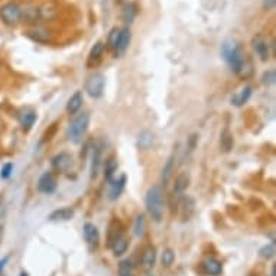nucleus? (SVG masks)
Listing matches in <instances>:
<instances>
[{"mask_svg": "<svg viewBox=\"0 0 276 276\" xmlns=\"http://www.w3.org/2000/svg\"><path fill=\"white\" fill-rule=\"evenodd\" d=\"M220 54L223 59L226 61V64L229 65L230 71L236 76H246V70L250 67L248 62L246 54L243 51V48L238 45L234 39H227L221 44L220 48Z\"/></svg>", "mask_w": 276, "mask_h": 276, "instance_id": "f257e3e1", "label": "nucleus"}, {"mask_svg": "<svg viewBox=\"0 0 276 276\" xmlns=\"http://www.w3.org/2000/svg\"><path fill=\"white\" fill-rule=\"evenodd\" d=\"M153 141H155V137H153L152 132H149V130H143L142 133L139 134L137 145H139V148H141V149L146 151V149H149V148L152 146Z\"/></svg>", "mask_w": 276, "mask_h": 276, "instance_id": "b1692460", "label": "nucleus"}, {"mask_svg": "<svg viewBox=\"0 0 276 276\" xmlns=\"http://www.w3.org/2000/svg\"><path fill=\"white\" fill-rule=\"evenodd\" d=\"M9 259H10L9 255H8V256H3L2 259H0V276H2V273H3V270H5V267H6V265H8Z\"/></svg>", "mask_w": 276, "mask_h": 276, "instance_id": "f704fd0d", "label": "nucleus"}, {"mask_svg": "<svg viewBox=\"0 0 276 276\" xmlns=\"http://www.w3.org/2000/svg\"><path fill=\"white\" fill-rule=\"evenodd\" d=\"M145 205L153 221L161 223L165 211V192L161 185H152L145 197Z\"/></svg>", "mask_w": 276, "mask_h": 276, "instance_id": "f03ea898", "label": "nucleus"}, {"mask_svg": "<svg viewBox=\"0 0 276 276\" xmlns=\"http://www.w3.org/2000/svg\"><path fill=\"white\" fill-rule=\"evenodd\" d=\"M201 265H202V269H204V272H205L207 275L219 276L221 275V272H223V263L214 256L205 257V259L202 260Z\"/></svg>", "mask_w": 276, "mask_h": 276, "instance_id": "9b49d317", "label": "nucleus"}, {"mask_svg": "<svg viewBox=\"0 0 276 276\" xmlns=\"http://www.w3.org/2000/svg\"><path fill=\"white\" fill-rule=\"evenodd\" d=\"M252 47L257 54V57L260 58V61H267L270 58V48L273 47V44L270 45L269 41L263 35L257 33L252 39Z\"/></svg>", "mask_w": 276, "mask_h": 276, "instance_id": "423d86ee", "label": "nucleus"}, {"mask_svg": "<svg viewBox=\"0 0 276 276\" xmlns=\"http://www.w3.org/2000/svg\"><path fill=\"white\" fill-rule=\"evenodd\" d=\"M220 146L224 152H230L231 148H233V136L230 133V130H224L221 133V137H220Z\"/></svg>", "mask_w": 276, "mask_h": 276, "instance_id": "bb28decb", "label": "nucleus"}, {"mask_svg": "<svg viewBox=\"0 0 276 276\" xmlns=\"http://www.w3.org/2000/svg\"><path fill=\"white\" fill-rule=\"evenodd\" d=\"M90 126V115L88 113H81L78 115L68 126L67 137L71 143H80L83 141V137L86 136L87 130Z\"/></svg>", "mask_w": 276, "mask_h": 276, "instance_id": "7ed1b4c3", "label": "nucleus"}, {"mask_svg": "<svg viewBox=\"0 0 276 276\" xmlns=\"http://www.w3.org/2000/svg\"><path fill=\"white\" fill-rule=\"evenodd\" d=\"M71 163H73V158H71V155L67 152H59L58 155H55V156L52 158V162H51L52 169H55L57 172H61V174L68 172L70 166H71Z\"/></svg>", "mask_w": 276, "mask_h": 276, "instance_id": "1a4fd4ad", "label": "nucleus"}, {"mask_svg": "<svg viewBox=\"0 0 276 276\" xmlns=\"http://www.w3.org/2000/svg\"><path fill=\"white\" fill-rule=\"evenodd\" d=\"M119 276H134V265L132 259H124L119 263Z\"/></svg>", "mask_w": 276, "mask_h": 276, "instance_id": "393cba45", "label": "nucleus"}, {"mask_svg": "<svg viewBox=\"0 0 276 276\" xmlns=\"http://www.w3.org/2000/svg\"><path fill=\"white\" fill-rule=\"evenodd\" d=\"M124 187H126V177L122 175L119 178H115L113 181L110 182V192H109V198L110 200H117L122 192H123Z\"/></svg>", "mask_w": 276, "mask_h": 276, "instance_id": "a211bd4d", "label": "nucleus"}, {"mask_svg": "<svg viewBox=\"0 0 276 276\" xmlns=\"http://www.w3.org/2000/svg\"><path fill=\"white\" fill-rule=\"evenodd\" d=\"M136 15H137V8H136L134 3H127V5H124L123 19L126 20L127 23H130V22L136 18Z\"/></svg>", "mask_w": 276, "mask_h": 276, "instance_id": "c85d7f7f", "label": "nucleus"}, {"mask_svg": "<svg viewBox=\"0 0 276 276\" xmlns=\"http://www.w3.org/2000/svg\"><path fill=\"white\" fill-rule=\"evenodd\" d=\"M151 276H153V275H151Z\"/></svg>", "mask_w": 276, "mask_h": 276, "instance_id": "a19ab883", "label": "nucleus"}, {"mask_svg": "<svg viewBox=\"0 0 276 276\" xmlns=\"http://www.w3.org/2000/svg\"><path fill=\"white\" fill-rule=\"evenodd\" d=\"M0 204H2V194H0Z\"/></svg>", "mask_w": 276, "mask_h": 276, "instance_id": "58836bf2", "label": "nucleus"}, {"mask_svg": "<svg viewBox=\"0 0 276 276\" xmlns=\"http://www.w3.org/2000/svg\"><path fill=\"white\" fill-rule=\"evenodd\" d=\"M262 84L263 86H273L276 81V71L273 70V68H270V70H267V71H265L263 73V76H262Z\"/></svg>", "mask_w": 276, "mask_h": 276, "instance_id": "7c9ffc66", "label": "nucleus"}, {"mask_svg": "<svg viewBox=\"0 0 276 276\" xmlns=\"http://www.w3.org/2000/svg\"><path fill=\"white\" fill-rule=\"evenodd\" d=\"M100 166H101V151L98 146L93 148V155H91V165H90V175L91 180H95L98 177L100 172Z\"/></svg>", "mask_w": 276, "mask_h": 276, "instance_id": "aec40b11", "label": "nucleus"}, {"mask_svg": "<svg viewBox=\"0 0 276 276\" xmlns=\"http://www.w3.org/2000/svg\"><path fill=\"white\" fill-rule=\"evenodd\" d=\"M130 41H132V32L129 28L120 29V37L117 41V47H116V54H124L127 51V48L130 45Z\"/></svg>", "mask_w": 276, "mask_h": 276, "instance_id": "2eb2a0df", "label": "nucleus"}, {"mask_svg": "<svg viewBox=\"0 0 276 276\" xmlns=\"http://www.w3.org/2000/svg\"><path fill=\"white\" fill-rule=\"evenodd\" d=\"M83 103H84V97H83V93H81V91H76L74 94L68 98V103H67V113L68 115H76L77 112H78V110L83 107Z\"/></svg>", "mask_w": 276, "mask_h": 276, "instance_id": "6ab92c4d", "label": "nucleus"}, {"mask_svg": "<svg viewBox=\"0 0 276 276\" xmlns=\"http://www.w3.org/2000/svg\"><path fill=\"white\" fill-rule=\"evenodd\" d=\"M0 20L8 26H16L22 22V8L15 2H8L0 6Z\"/></svg>", "mask_w": 276, "mask_h": 276, "instance_id": "20e7f679", "label": "nucleus"}, {"mask_svg": "<svg viewBox=\"0 0 276 276\" xmlns=\"http://www.w3.org/2000/svg\"><path fill=\"white\" fill-rule=\"evenodd\" d=\"M26 37L35 41V42H39V44H47L51 41V32L48 30L47 28H42V26H35L33 29H30L26 32Z\"/></svg>", "mask_w": 276, "mask_h": 276, "instance_id": "ddd939ff", "label": "nucleus"}, {"mask_svg": "<svg viewBox=\"0 0 276 276\" xmlns=\"http://www.w3.org/2000/svg\"><path fill=\"white\" fill-rule=\"evenodd\" d=\"M275 242H272V243H269L266 246H263V248L260 249V256L265 257V259H272V257L275 256Z\"/></svg>", "mask_w": 276, "mask_h": 276, "instance_id": "473e14b6", "label": "nucleus"}, {"mask_svg": "<svg viewBox=\"0 0 276 276\" xmlns=\"http://www.w3.org/2000/svg\"><path fill=\"white\" fill-rule=\"evenodd\" d=\"M190 185V175L187 172H181L174 184V195H182Z\"/></svg>", "mask_w": 276, "mask_h": 276, "instance_id": "412c9836", "label": "nucleus"}, {"mask_svg": "<svg viewBox=\"0 0 276 276\" xmlns=\"http://www.w3.org/2000/svg\"><path fill=\"white\" fill-rule=\"evenodd\" d=\"M109 245H110V249H112V252H113L115 256H122V255H124L127 248H129V242H127V238L124 237V234H120V236L113 238Z\"/></svg>", "mask_w": 276, "mask_h": 276, "instance_id": "f3484780", "label": "nucleus"}, {"mask_svg": "<svg viewBox=\"0 0 276 276\" xmlns=\"http://www.w3.org/2000/svg\"><path fill=\"white\" fill-rule=\"evenodd\" d=\"M119 37H120V28H113L109 33V38H107V47L110 49L116 51V47H117V41H119Z\"/></svg>", "mask_w": 276, "mask_h": 276, "instance_id": "c756f323", "label": "nucleus"}, {"mask_svg": "<svg viewBox=\"0 0 276 276\" xmlns=\"http://www.w3.org/2000/svg\"><path fill=\"white\" fill-rule=\"evenodd\" d=\"M2 230H3V229H2V226H0V234H2Z\"/></svg>", "mask_w": 276, "mask_h": 276, "instance_id": "ea45409f", "label": "nucleus"}, {"mask_svg": "<svg viewBox=\"0 0 276 276\" xmlns=\"http://www.w3.org/2000/svg\"><path fill=\"white\" fill-rule=\"evenodd\" d=\"M106 78L101 73H95L86 81V91L91 98H100L105 93Z\"/></svg>", "mask_w": 276, "mask_h": 276, "instance_id": "39448f33", "label": "nucleus"}, {"mask_svg": "<svg viewBox=\"0 0 276 276\" xmlns=\"http://www.w3.org/2000/svg\"><path fill=\"white\" fill-rule=\"evenodd\" d=\"M117 168H119V165H117V161H116L115 158H109L105 163V177H106V181L110 182L113 181L116 178V172H117Z\"/></svg>", "mask_w": 276, "mask_h": 276, "instance_id": "5701e85b", "label": "nucleus"}, {"mask_svg": "<svg viewBox=\"0 0 276 276\" xmlns=\"http://www.w3.org/2000/svg\"><path fill=\"white\" fill-rule=\"evenodd\" d=\"M12 174H13V163H5L3 166H2V171H0V178L2 180H9L10 177H12Z\"/></svg>", "mask_w": 276, "mask_h": 276, "instance_id": "72a5a7b5", "label": "nucleus"}, {"mask_svg": "<svg viewBox=\"0 0 276 276\" xmlns=\"http://www.w3.org/2000/svg\"><path fill=\"white\" fill-rule=\"evenodd\" d=\"M270 276H276V266H273V269H272V275Z\"/></svg>", "mask_w": 276, "mask_h": 276, "instance_id": "e433bc0d", "label": "nucleus"}, {"mask_svg": "<svg viewBox=\"0 0 276 276\" xmlns=\"http://www.w3.org/2000/svg\"><path fill=\"white\" fill-rule=\"evenodd\" d=\"M141 263H142L143 270H146V272L152 270L155 263H156V249L153 248V246H146V248L143 249Z\"/></svg>", "mask_w": 276, "mask_h": 276, "instance_id": "f8f14e48", "label": "nucleus"}, {"mask_svg": "<svg viewBox=\"0 0 276 276\" xmlns=\"http://www.w3.org/2000/svg\"><path fill=\"white\" fill-rule=\"evenodd\" d=\"M174 262H175V252H174L172 249L166 248L163 252H162V256H161L162 266L169 267L174 265Z\"/></svg>", "mask_w": 276, "mask_h": 276, "instance_id": "cd10ccee", "label": "nucleus"}, {"mask_svg": "<svg viewBox=\"0 0 276 276\" xmlns=\"http://www.w3.org/2000/svg\"><path fill=\"white\" fill-rule=\"evenodd\" d=\"M38 190L44 194H52L57 190V181L52 172H44L38 180Z\"/></svg>", "mask_w": 276, "mask_h": 276, "instance_id": "0eeeda50", "label": "nucleus"}, {"mask_svg": "<svg viewBox=\"0 0 276 276\" xmlns=\"http://www.w3.org/2000/svg\"><path fill=\"white\" fill-rule=\"evenodd\" d=\"M74 217V210L70 209V207H62V209H58L55 211H52L49 214L48 220L49 221H68Z\"/></svg>", "mask_w": 276, "mask_h": 276, "instance_id": "4be33fe9", "label": "nucleus"}, {"mask_svg": "<svg viewBox=\"0 0 276 276\" xmlns=\"http://www.w3.org/2000/svg\"><path fill=\"white\" fill-rule=\"evenodd\" d=\"M106 52V44L103 42H95L94 47L90 49L88 58H87V67H95L100 64Z\"/></svg>", "mask_w": 276, "mask_h": 276, "instance_id": "9d476101", "label": "nucleus"}, {"mask_svg": "<svg viewBox=\"0 0 276 276\" xmlns=\"http://www.w3.org/2000/svg\"><path fill=\"white\" fill-rule=\"evenodd\" d=\"M37 119H38V115H37V112H35L33 109H23V110L19 113V116H18L20 129H22L23 132H29V130L33 127V124L37 122Z\"/></svg>", "mask_w": 276, "mask_h": 276, "instance_id": "6e6552de", "label": "nucleus"}, {"mask_svg": "<svg viewBox=\"0 0 276 276\" xmlns=\"http://www.w3.org/2000/svg\"><path fill=\"white\" fill-rule=\"evenodd\" d=\"M174 163H175V156H169L166 163H165V166H163V169H162V182H163V185L169 182V178H171L172 172H174Z\"/></svg>", "mask_w": 276, "mask_h": 276, "instance_id": "a878e982", "label": "nucleus"}, {"mask_svg": "<svg viewBox=\"0 0 276 276\" xmlns=\"http://www.w3.org/2000/svg\"><path fill=\"white\" fill-rule=\"evenodd\" d=\"M83 233H84V238L88 245L91 246H97L98 242H100V233L93 223H86L84 227H83Z\"/></svg>", "mask_w": 276, "mask_h": 276, "instance_id": "dca6fc26", "label": "nucleus"}, {"mask_svg": "<svg viewBox=\"0 0 276 276\" xmlns=\"http://www.w3.org/2000/svg\"><path fill=\"white\" fill-rule=\"evenodd\" d=\"M253 94V88L252 86H245L242 90H238L236 94H233L231 97V105L236 107H242L249 101V98Z\"/></svg>", "mask_w": 276, "mask_h": 276, "instance_id": "4468645a", "label": "nucleus"}, {"mask_svg": "<svg viewBox=\"0 0 276 276\" xmlns=\"http://www.w3.org/2000/svg\"><path fill=\"white\" fill-rule=\"evenodd\" d=\"M276 0H263V9L265 10H272L275 8Z\"/></svg>", "mask_w": 276, "mask_h": 276, "instance_id": "c9c22d12", "label": "nucleus"}, {"mask_svg": "<svg viewBox=\"0 0 276 276\" xmlns=\"http://www.w3.org/2000/svg\"><path fill=\"white\" fill-rule=\"evenodd\" d=\"M20 276H29V275H28V272H22V273H20Z\"/></svg>", "mask_w": 276, "mask_h": 276, "instance_id": "4c0bfd02", "label": "nucleus"}, {"mask_svg": "<svg viewBox=\"0 0 276 276\" xmlns=\"http://www.w3.org/2000/svg\"><path fill=\"white\" fill-rule=\"evenodd\" d=\"M133 230L136 236H139V237L143 236V233H145V217H143L142 214H141V216H137L136 220H134Z\"/></svg>", "mask_w": 276, "mask_h": 276, "instance_id": "2f4dec72", "label": "nucleus"}]
</instances>
